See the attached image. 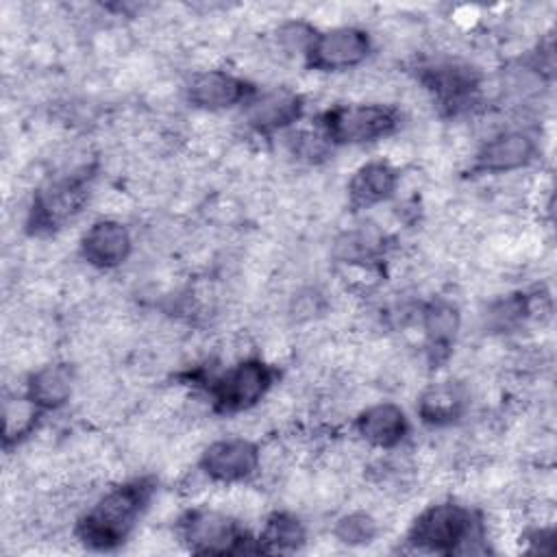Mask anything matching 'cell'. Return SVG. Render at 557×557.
<instances>
[{"instance_id": "obj_1", "label": "cell", "mask_w": 557, "mask_h": 557, "mask_svg": "<svg viewBox=\"0 0 557 557\" xmlns=\"http://www.w3.org/2000/svg\"><path fill=\"white\" fill-rule=\"evenodd\" d=\"M148 479H133L104 492L78 522V537L91 548H113L133 531L152 498Z\"/></svg>"}, {"instance_id": "obj_10", "label": "cell", "mask_w": 557, "mask_h": 557, "mask_svg": "<svg viewBox=\"0 0 557 557\" xmlns=\"http://www.w3.org/2000/svg\"><path fill=\"white\" fill-rule=\"evenodd\" d=\"M250 94V85L226 70H200L187 83L189 102L209 113L231 109L248 100Z\"/></svg>"}, {"instance_id": "obj_18", "label": "cell", "mask_w": 557, "mask_h": 557, "mask_svg": "<svg viewBox=\"0 0 557 557\" xmlns=\"http://www.w3.org/2000/svg\"><path fill=\"white\" fill-rule=\"evenodd\" d=\"M422 326L431 346L446 348L459 329V311L446 300H435L424 309Z\"/></svg>"}, {"instance_id": "obj_7", "label": "cell", "mask_w": 557, "mask_h": 557, "mask_svg": "<svg viewBox=\"0 0 557 557\" xmlns=\"http://www.w3.org/2000/svg\"><path fill=\"white\" fill-rule=\"evenodd\" d=\"M198 468L211 483L237 485L261 470V448L248 437H220L205 446Z\"/></svg>"}, {"instance_id": "obj_19", "label": "cell", "mask_w": 557, "mask_h": 557, "mask_svg": "<svg viewBox=\"0 0 557 557\" xmlns=\"http://www.w3.org/2000/svg\"><path fill=\"white\" fill-rule=\"evenodd\" d=\"M376 533H379V524H376L374 516L368 511H350V513L342 516L333 529L335 540L342 544H348V546L368 544L376 537Z\"/></svg>"}, {"instance_id": "obj_12", "label": "cell", "mask_w": 557, "mask_h": 557, "mask_svg": "<svg viewBox=\"0 0 557 557\" xmlns=\"http://www.w3.org/2000/svg\"><path fill=\"white\" fill-rule=\"evenodd\" d=\"M300 113L302 98L296 91L276 87L252 98L248 102L246 117L257 133H276L296 124L300 120Z\"/></svg>"}, {"instance_id": "obj_8", "label": "cell", "mask_w": 557, "mask_h": 557, "mask_svg": "<svg viewBox=\"0 0 557 557\" xmlns=\"http://www.w3.org/2000/svg\"><path fill=\"white\" fill-rule=\"evenodd\" d=\"M87 200V185L81 176H70L41 187L33 200V231H54L72 220Z\"/></svg>"}, {"instance_id": "obj_13", "label": "cell", "mask_w": 557, "mask_h": 557, "mask_svg": "<svg viewBox=\"0 0 557 557\" xmlns=\"http://www.w3.org/2000/svg\"><path fill=\"white\" fill-rule=\"evenodd\" d=\"M355 426L366 444L383 450L400 446L409 433L407 416L396 403H374L366 407L359 413Z\"/></svg>"}, {"instance_id": "obj_3", "label": "cell", "mask_w": 557, "mask_h": 557, "mask_svg": "<svg viewBox=\"0 0 557 557\" xmlns=\"http://www.w3.org/2000/svg\"><path fill=\"white\" fill-rule=\"evenodd\" d=\"M400 113L383 102L337 104L322 115L320 126L331 144H368L392 135L398 128Z\"/></svg>"}, {"instance_id": "obj_17", "label": "cell", "mask_w": 557, "mask_h": 557, "mask_svg": "<svg viewBox=\"0 0 557 557\" xmlns=\"http://www.w3.org/2000/svg\"><path fill=\"white\" fill-rule=\"evenodd\" d=\"M307 531L302 522L287 511H274L265 518L259 533V550L265 553H287L305 544Z\"/></svg>"}, {"instance_id": "obj_15", "label": "cell", "mask_w": 557, "mask_h": 557, "mask_svg": "<svg viewBox=\"0 0 557 557\" xmlns=\"http://www.w3.org/2000/svg\"><path fill=\"white\" fill-rule=\"evenodd\" d=\"M74 389V374L63 363L39 366L26 383V398L44 411L63 407Z\"/></svg>"}, {"instance_id": "obj_2", "label": "cell", "mask_w": 557, "mask_h": 557, "mask_svg": "<svg viewBox=\"0 0 557 557\" xmlns=\"http://www.w3.org/2000/svg\"><path fill=\"white\" fill-rule=\"evenodd\" d=\"M407 540L418 550L463 553L470 540H481L479 520L466 505L435 503L416 518Z\"/></svg>"}, {"instance_id": "obj_16", "label": "cell", "mask_w": 557, "mask_h": 557, "mask_svg": "<svg viewBox=\"0 0 557 557\" xmlns=\"http://www.w3.org/2000/svg\"><path fill=\"white\" fill-rule=\"evenodd\" d=\"M466 407V394L455 383H435L422 392L418 413L426 424L444 426L455 422Z\"/></svg>"}, {"instance_id": "obj_5", "label": "cell", "mask_w": 557, "mask_h": 557, "mask_svg": "<svg viewBox=\"0 0 557 557\" xmlns=\"http://www.w3.org/2000/svg\"><path fill=\"white\" fill-rule=\"evenodd\" d=\"M181 537L194 553H239L250 542L237 520L222 509H191L181 518Z\"/></svg>"}, {"instance_id": "obj_14", "label": "cell", "mask_w": 557, "mask_h": 557, "mask_svg": "<svg viewBox=\"0 0 557 557\" xmlns=\"http://www.w3.org/2000/svg\"><path fill=\"white\" fill-rule=\"evenodd\" d=\"M398 187V172L389 161L374 159L359 165L348 181V202L352 209H370L387 200Z\"/></svg>"}, {"instance_id": "obj_4", "label": "cell", "mask_w": 557, "mask_h": 557, "mask_svg": "<svg viewBox=\"0 0 557 557\" xmlns=\"http://www.w3.org/2000/svg\"><path fill=\"white\" fill-rule=\"evenodd\" d=\"M276 370L261 359H242L211 381L209 394L220 413H242L265 398Z\"/></svg>"}, {"instance_id": "obj_9", "label": "cell", "mask_w": 557, "mask_h": 557, "mask_svg": "<svg viewBox=\"0 0 557 557\" xmlns=\"http://www.w3.org/2000/svg\"><path fill=\"white\" fill-rule=\"evenodd\" d=\"M537 154L535 139L518 128L492 133L474 154V170L485 174H507L529 165Z\"/></svg>"}, {"instance_id": "obj_6", "label": "cell", "mask_w": 557, "mask_h": 557, "mask_svg": "<svg viewBox=\"0 0 557 557\" xmlns=\"http://www.w3.org/2000/svg\"><path fill=\"white\" fill-rule=\"evenodd\" d=\"M370 35L357 26H331L313 35L305 57L318 72H342L361 65L370 54Z\"/></svg>"}, {"instance_id": "obj_11", "label": "cell", "mask_w": 557, "mask_h": 557, "mask_svg": "<svg viewBox=\"0 0 557 557\" xmlns=\"http://www.w3.org/2000/svg\"><path fill=\"white\" fill-rule=\"evenodd\" d=\"M133 248V239L128 228L113 218L96 220L81 237V255L83 259L98 268L111 270L122 265Z\"/></svg>"}]
</instances>
